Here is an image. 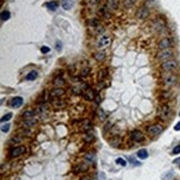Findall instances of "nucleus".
<instances>
[{"mask_svg": "<svg viewBox=\"0 0 180 180\" xmlns=\"http://www.w3.org/2000/svg\"><path fill=\"white\" fill-rule=\"evenodd\" d=\"M173 53H175V50L171 49V48H168V49H163L161 50V51H159L158 53H157V59L159 60H169L170 58L173 56Z\"/></svg>", "mask_w": 180, "mask_h": 180, "instance_id": "1", "label": "nucleus"}, {"mask_svg": "<svg viewBox=\"0 0 180 180\" xmlns=\"http://www.w3.org/2000/svg\"><path fill=\"white\" fill-rule=\"evenodd\" d=\"M178 68V62L176 60H166L161 63V69L164 71H173Z\"/></svg>", "mask_w": 180, "mask_h": 180, "instance_id": "2", "label": "nucleus"}, {"mask_svg": "<svg viewBox=\"0 0 180 180\" xmlns=\"http://www.w3.org/2000/svg\"><path fill=\"white\" fill-rule=\"evenodd\" d=\"M177 76L172 75V73H168L166 76L163 77L162 81H163V85L166 87H170V86H173V85L177 84Z\"/></svg>", "mask_w": 180, "mask_h": 180, "instance_id": "3", "label": "nucleus"}, {"mask_svg": "<svg viewBox=\"0 0 180 180\" xmlns=\"http://www.w3.org/2000/svg\"><path fill=\"white\" fill-rule=\"evenodd\" d=\"M160 118H161L162 120H168L170 118V116H171V108L168 106V104H164V106H162L161 109H160Z\"/></svg>", "mask_w": 180, "mask_h": 180, "instance_id": "4", "label": "nucleus"}, {"mask_svg": "<svg viewBox=\"0 0 180 180\" xmlns=\"http://www.w3.org/2000/svg\"><path fill=\"white\" fill-rule=\"evenodd\" d=\"M163 131L162 126L160 125H152L148 128V132L151 135V136H157V135H160V133Z\"/></svg>", "mask_w": 180, "mask_h": 180, "instance_id": "5", "label": "nucleus"}, {"mask_svg": "<svg viewBox=\"0 0 180 180\" xmlns=\"http://www.w3.org/2000/svg\"><path fill=\"white\" fill-rule=\"evenodd\" d=\"M171 46H172V40L170 39V38H163V39L160 40L159 43H158V48H159L160 50L171 48Z\"/></svg>", "mask_w": 180, "mask_h": 180, "instance_id": "6", "label": "nucleus"}, {"mask_svg": "<svg viewBox=\"0 0 180 180\" xmlns=\"http://www.w3.org/2000/svg\"><path fill=\"white\" fill-rule=\"evenodd\" d=\"M130 137H131V139H132L133 141H136V142H141V141L145 140L144 135H142L140 131H138V130L132 131L131 135H130Z\"/></svg>", "mask_w": 180, "mask_h": 180, "instance_id": "7", "label": "nucleus"}, {"mask_svg": "<svg viewBox=\"0 0 180 180\" xmlns=\"http://www.w3.org/2000/svg\"><path fill=\"white\" fill-rule=\"evenodd\" d=\"M149 9L148 8H140V9H138V11H137V18H139V19H146L147 17L149 16Z\"/></svg>", "mask_w": 180, "mask_h": 180, "instance_id": "8", "label": "nucleus"}, {"mask_svg": "<svg viewBox=\"0 0 180 180\" xmlns=\"http://www.w3.org/2000/svg\"><path fill=\"white\" fill-rule=\"evenodd\" d=\"M152 28H154V31L161 32L162 30L166 28V26H164V22L162 20H156L154 21V26H152Z\"/></svg>", "mask_w": 180, "mask_h": 180, "instance_id": "9", "label": "nucleus"}, {"mask_svg": "<svg viewBox=\"0 0 180 180\" xmlns=\"http://www.w3.org/2000/svg\"><path fill=\"white\" fill-rule=\"evenodd\" d=\"M25 152V148L22 146L20 147H16V148H13L10 150V156L11 157H18L20 154H22Z\"/></svg>", "mask_w": 180, "mask_h": 180, "instance_id": "10", "label": "nucleus"}, {"mask_svg": "<svg viewBox=\"0 0 180 180\" xmlns=\"http://www.w3.org/2000/svg\"><path fill=\"white\" fill-rule=\"evenodd\" d=\"M22 103H24V99L21 97H15L11 100V107L12 108H19Z\"/></svg>", "mask_w": 180, "mask_h": 180, "instance_id": "11", "label": "nucleus"}, {"mask_svg": "<svg viewBox=\"0 0 180 180\" xmlns=\"http://www.w3.org/2000/svg\"><path fill=\"white\" fill-rule=\"evenodd\" d=\"M62 94H65V90L62 88H56L53 90H51V92H50V97H52V98L60 97V96H62Z\"/></svg>", "mask_w": 180, "mask_h": 180, "instance_id": "12", "label": "nucleus"}, {"mask_svg": "<svg viewBox=\"0 0 180 180\" xmlns=\"http://www.w3.org/2000/svg\"><path fill=\"white\" fill-rule=\"evenodd\" d=\"M110 42H111V39L109 37H102L98 42V47H107L110 44Z\"/></svg>", "mask_w": 180, "mask_h": 180, "instance_id": "13", "label": "nucleus"}, {"mask_svg": "<svg viewBox=\"0 0 180 180\" xmlns=\"http://www.w3.org/2000/svg\"><path fill=\"white\" fill-rule=\"evenodd\" d=\"M85 98L87 100H92L94 98V90L91 88H88L87 90H85Z\"/></svg>", "mask_w": 180, "mask_h": 180, "instance_id": "14", "label": "nucleus"}, {"mask_svg": "<svg viewBox=\"0 0 180 180\" xmlns=\"http://www.w3.org/2000/svg\"><path fill=\"white\" fill-rule=\"evenodd\" d=\"M107 6L110 10H116L118 8V1L117 0H107Z\"/></svg>", "mask_w": 180, "mask_h": 180, "instance_id": "15", "label": "nucleus"}, {"mask_svg": "<svg viewBox=\"0 0 180 180\" xmlns=\"http://www.w3.org/2000/svg\"><path fill=\"white\" fill-rule=\"evenodd\" d=\"M62 8L65 10H69L72 7V0H62Z\"/></svg>", "mask_w": 180, "mask_h": 180, "instance_id": "16", "label": "nucleus"}, {"mask_svg": "<svg viewBox=\"0 0 180 180\" xmlns=\"http://www.w3.org/2000/svg\"><path fill=\"white\" fill-rule=\"evenodd\" d=\"M58 6H59V2H58V1H50V2L47 3V7H48V8H49L51 11L57 10Z\"/></svg>", "mask_w": 180, "mask_h": 180, "instance_id": "17", "label": "nucleus"}, {"mask_svg": "<svg viewBox=\"0 0 180 180\" xmlns=\"http://www.w3.org/2000/svg\"><path fill=\"white\" fill-rule=\"evenodd\" d=\"M85 159H86V161L88 162H94V160H96V154H94V152H88V154H86V157H85Z\"/></svg>", "mask_w": 180, "mask_h": 180, "instance_id": "18", "label": "nucleus"}, {"mask_svg": "<svg viewBox=\"0 0 180 180\" xmlns=\"http://www.w3.org/2000/svg\"><path fill=\"white\" fill-rule=\"evenodd\" d=\"M104 57H106V53H104L103 51L97 52V53H94V58L96 60H98V61H102V60L104 59Z\"/></svg>", "mask_w": 180, "mask_h": 180, "instance_id": "19", "label": "nucleus"}, {"mask_svg": "<svg viewBox=\"0 0 180 180\" xmlns=\"http://www.w3.org/2000/svg\"><path fill=\"white\" fill-rule=\"evenodd\" d=\"M107 75H108L107 69H101V70L98 72V80L101 81L103 78H106V77H107Z\"/></svg>", "mask_w": 180, "mask_h": 180, "instance_id": "20", "label": "nucleus"}, {"mask_svg": "<svg viewBox=\"0 0 180 180\" xmlns=\"http://www.w3.org/2000/svg\"><path fill=\"white\" fill-rule=\"evenodd\" d=\"M91 129V123H90V121L89 120H86L84 122V125H82V127H81V130L82 131H88Z\"/></svg>", "mask_w": 180, "mask_h": 180, "instance_id": "21", "label": "nucleus"}, {"mask_svg": "<svg viewBox=\"0 0 180 180\" xmlns=\"http://www.w3.org/2000/svg\"><path fill=\"white\" fill-rule=\"evenodd\" d=\"M137 156H138L140 159H146L147 157H148V152H147V150H145V149H141V150L138 151Z\"/></svg>", "mask_w": 180, "mask_h": 180, "instance_id": "22", "label": "nucleus"}, {"mask_svg": "<svg viewBox=\"0 0 180 180\" xmlns=\"http://www.w3.org/2000/svg\"><path fill=\"white\" fill-rule=\"evenodd\" d=\"M38 77V73H37V71H31L30 73H28L26 77L27 80H34V79Z\"/></svg>", "mask_w": 180, "mask_h": 180, "instance_id": "23", "label": "nucleus"}, {"mask_svg": "<svg viewBox=\"0 0 180 180\" xmlns=\"http://www.w3.org/2000/svg\"><path fill=\"white\" fill-rule=\"evenodd\" d=\"M34 116V111H25L24 115H22V117L25 118V119H32Z\"/></svg>", "mask_w": 180, "mask_h": 180, "instance_id": "24", "label": "nucleus"}, {"mask_svg": "<svg viewBox=\"0 0 180 180\" xmlns=\"http://www.w3.org/2000/svg\"><path fill=\"white\" fill-rule=\"evenodd\" d=\"M138 0H123V6L127 8H130L133 3H136Z\"/></svg>", "mask_w": 180, "mask_h": 180, "instance_id": "25", "label": "nucleus"}, {"mask_svg": "<svg viewBox=\"0 0 180 180\" xmlns=\"http://www.w3.org/2000/svg\"><path fill=\"white\" fill-rule=\"evenodd\" d=\"M98 116H99V119L100 120H102V121H103V120H106V118H107V115H106V112L103 111V110L102 109H98Z\"/></svg>", "mask_w": 180, "mask_h": 180, "instance_id": "26", "label": "nucleus"}, {"mask_svg": "<svg viewBox=\"0 0 180 180\" xmlns=\"http://www.w3.org/2000/svg\"><path fill=\"white\" fill-rule=\"evenodd\" d=\"M9 18H10V12L9 11H2L1 12V20L6 21V20H8Z\"/></svg>", "mask_w": 180, "mask_h": 180, "instance_id": "27", "label": "nucleus"}, {"mask_svg": "<svg viewBox=\"0 0 180 180\" xmlns=\"http://www.w3.org/2000/svg\"><path fill=\"white\" fill-rule=\"evenodd\" d=\"M103 32H104V28H103V27L98 26V27L94 28V34H103Z\"/></svg>", "mask_w": 180, "mask_h": 180, "instance_id": "28", "label": "nucleus"}, {"mask_svg": "<svg viewBox=\"0 0 180 180\" xmlns=\"http://www.w3.org/2000/svg\"><path fill=\"white\" fill-rule=\"evenodd\" d=\"M121 142V140H120V138H113L111 141H110V145H111L112 147H117L118 145Z\"/></svg>", "mask_w": 180, "mask_h": 180, "instance_id": "29", "label": "nucleus"}, {"mask_svg": "<svg viewBox=\"0 0 180 180\" xmlns=\"http://www.w3.org/2000/svg\"><path fill=\"white\" fill-rule=\"evenodd\" d=\"M53 84H55L56 86H62V85L65 84V81H63L62 78H56L55 81H53Z\"/></svg>", "mask_w": 180, "mask_h": 180, "instance_id": "30", "label": "nucleus"}, {"mask_svg": "<svg viewBox=\"0 0 180 180\" xmlns=\"http://www.w3.org/2000/svg\"><path fill=\"white\" fill-rule=\"evenodd\" d=\"M116 162H117L118 164H121L122 167H126V166H127V161H126L123 158H118V159L116 160Z\"/></svg>", "mask_w": 180, "mask_h": 180, "instance_id": "31", "label": "nucleus"}, {"mask_svg": "<svg viewBox=\"0 0 180 180\" xmlns=\"http://www.w3.org/2000/svg\"><path fill=\"white\" fill-rule=\"evenodd\" d=\"M11 117H12V113H7V115H5L2 118H1V122H5V121H8V120L11 119Z\"/></svg>", "mask_w": 180, "mask_h": 180, "instance_id": "32", "label": "nucleus"}, {"mask_svg": "<svg viewBox=\"0 0 180 180\" xmlns=\"http://www.w3.org/2000/svg\"><path fill=\"white\" fill-rule=\"evenodd\" d=\"M100 13H101L103 17H106V18H110V15L108 13V11H107V9H106V8H101V9H100Z\"/></svg>", "mask_w": 180, "mask_h": 180, "instance_id": "33", "label": "nucleus"}, {"mask_svg": "<svg viewBox=\"0 0 180 180\" xmlns=\"http://www.w3.org/2000/svg\"><path fill=\"white\" fill-rule=\"evenodd\" d=\"M90 26L94 27V28H96V27H98V26H100L99 21L97 20V19H91V20H90Z\"/></svg>", "mask_w": 180, "mask_h": 180, "instance_id": "34", "label": "nucleus"}, {"mask_svg": "<svg viewBox=\"0 0 180 180\" xmlns=\"http://www.w3.org/2000/svg\"><path fill=\"white\" fill-rule=\"evenodd\" d=\"M172 175H173V173H172V171H169L168 172V173H164L163 176H162V180H169V178L170 177H172Z\"/></svg>", "mask_w": 180, "mask_h": 180, "instance_id": "35", "label": "nucleus"}, {"mask_svg": "<svg viewBox=\"0 0 180 180\" xmlns=\"http://www.w3.org/2000/svg\"><path fill=\"white\" fill-rule=\"evenodd\" d=\"M9 128H10V125H9V123H6V125H3L2 127H1V131H2V132H8Z\"/></svg>", "mask_w": 180, "mask_h": 180, "instance_id": "36", "label": "nucleus"}, {"mask_svg": "<svg viewBox=\"0 0 180 180\" xmlns=\"http://www.w3.org/2000/svg\"><path fill=\"white\" fill-rule=\"evenodd\" d=\"M92 139H94V135L92 133H88V135L85 136V140L86 141H91Z\"/></svg>", "mask_w": 180, "mask_h": 180, "instance_id": "37", "label": "nucleus"}, {"mask_svg": "<svg viewBox=\"0 0 180 180\" xmlns=\"http://www.w3.org/2000/svg\"><path fill=\"white\" fill-rule=\"evenodd\" d=\"M50 51V48L47 47V46H43V47H41V52L42 53H47V52Z\"/></svg>", "mask_w": 180, "mask_h": 180, "instance_id": "38", "label": "nucleus"}, {"mask_svg": "<svg viewBox=\"0 0 180 180\" xmlns=\"http://www.w3.org/2000/svg\"><path fill=\"white\" fill-rule=\"evenodd\" d=\"M89 70H90V69H89L88 67H87V68H84L82 70H81V75H82V76H87L88 72H89Z\"/></svg>", "mask_w": 180, "mask_h": 180, "instance_id": "39", "label": "nucleus"}, {"mask_svg": "<svg viewBox=\"0 0 180 180\" xmlns=\"http://www.w3.org/2000/svg\"><path fill=\"white\" fill-rule=\"evenodd\" d=\"M172 154H180V146L175 147V149H173V151H172Z\"/></svg>", "mask_w": 180, "mask_h": 180, "instance_id": "40", "label": "nucleus"}, {"mask_svg": "<svg viewBox=\"0 0 180 180\" xmlns=\"http://www.w3.org/2000/svg\"><path fill=\"white\" fill-rule=\"evenodd\" d=\"M109 128H111V122H107V125H106V127H104L103 131H104V132H106V131H107Z\"/></svg>", "mask_w": 180, "mask_h": 180, "instance_id": "41", "label": "nucleus"}, {"mask_svg": "<svg viewBox=\"0 0 180 180\" xmlns=\"http://www.w3.org/2000/svg\"><path fill=\"white\" fill-rule=\"evenodd\" d=\"M72 92L77 94H80V89L79 88H72Z\"/></svg>", "mask_w": 180, "mask_h": 180, "instance_id": "42", "label": "nucleus"}, {"mask_svg": "<svg viewBox=\"0 0 180 180\" xmlns=\"http://www.w3.org/2000/svg\"><path fill=\"white\" fill-rule=\"evenodd\" d=\"M98 180H104V175L102 172H99V175H98Z\"/></svg>", "mask_w": 180, "mask_h": 180, "instance_id": "43", "label": "nucleus"}, {"mask_svg": "<svg viewBox=\"0 0 180 180\" xmlns=\"http://www.w3.org/2000/svg\"><path fill=\"white\" fill-rule=\"evenodd\" d=\"M99 2H100V0H90V3H91V5H94V6H97Z\"/></svg>", "mask_w": 180, "mask_h": 180, "instance_id": "44", "label": "nucleus"}, {"mask_svg": "<svg viewBox=\"0 0 180 180\" xmlns=\"http://www.w3.org/2000/svg\"><path fill=\"white\" fill-rule=\"evenodd\" d=\"M169 97H170V92H163V94H162V98H166V99H167Z\"/></svg>", "mask_w": 180, "mask_h": 180, "instance_id": "45", "label": "nucleus"}, {"mask_svg": "<svg viewBox=\"0 0 180 180\" xmlns=\"http://www.w3.org/2000/svg\"><path fill=\"white\" fill-rule=\"evenodd\" d=\"M175 130H176V131H179V130H180V121L175 126Z\"/></svg>", "mask_w": 180, "mask_h": 180, "instance_id": "46", "label": "nucleus"}, {"mask_svg": "<svg viewBox=\"0 0 180 180\" xmlns=\"http://www.w3.org/2000/svg\"><path fill=\"white\" fill-rule=\"evenodd\" d=\"M61 49V42H57V50Z\"/></svg>", "mask_w": 180, "mask_h": 180, "instance_id": "47", "label": "nucleus"}, {"mask_svg": "<svg viewBox=\"0 0 180 180\" xmlns=\"http://www.w3.org/2000/svg\"><path fill=\"white\" fill-rule=\"evenodd\" d=\"M82 180H91L89 177H86V178H82Z\"/></svg>", "mask_w": 180, "mask_h": 180, "instance_id": "48", "label": "nucleus"}, {"mask_svg": "<svg viewBox=\"0 0 180 180\" xmlns=\"http://www.w3.org/2000/svg\"><path fill=\"white\" fill-rule=\"evenodd\" d=\"M175 162H176V163H178V162H180V158H179V159H176V160H175Z\"/></svg>", "mask_w": 180, "mask_h": 180, "instance_id": "49", "label": "nucleus"}, {"mask_svg": "<svg viewBox=\"0 0 180 180\" xmlns=\"http://www.w3.org/2000/svg\"><path fill=\"white\" fill-rule=\"evenodd\" d=\"M179 116H180V112H179Z\"/></svg>", "mask_w": 180, "mask_h": 180, "instance_id": "50", "label": "nucleus"}, {"mask_svg": "<svg viewBox=\"0 0 180 180\" xmlns=\"http://www.w3.org/2000/svg\"><path fill=\"white\" fill-rule=\"evenodd\" d=\"M179 168H180V166H179Z\"/></svg>", "mask_w": 180, "mask_h": 180, "instance_id": "51", "label": "nucleus"}]
</instances>
